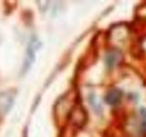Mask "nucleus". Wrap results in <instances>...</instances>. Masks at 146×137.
Returning a JSON list of instances; mask_svg holds the SVG:
<instances>
[{
    "label": "nucleus",
    "instance_id": "1",
    "mask_svg": "<svg viewBox=\"0 0 146 137\" xmlns=\"http://www.w3.org/2000/svg\"><path fill=\"white\" fill-rule=\"evenodd\" d=\"M14 100H15V93L10 90H5L0 92V113L5 115L11 110Z\"/></svg>",
    "mask_w": 146,
    "mask_h": 137
},
{
    "label": "nucleus",
    "instance_id": "2",
    "mask_svg": "<svg viewBox=\"0 0 146 137\" xmlns=\"http://www.w3.org/2000/svg\"><path fill=\"white\" fill-rule=\"evenodd\" d=\"M36 47V39H32L30 41V44L29 45V49H27V57H26L25 65H24L25 70H27V68L30 67L31 63L34 61Z\"/></svg>",
    "mask_w": 146,
    "mask_h": 137
},
{
    "label": "nucleus",
    "instance_id": "3",
    "mask_svg": "<svg viewBox=\"0 0 146 137\" xmlns=\"http://www.w3.org/2000/svg\"><path fill=\"white\" fill-rule=\"evenodd\" d=\"M121 95H122V92L121 90H113L110 91V92L106 95L105 100H106V102L110 105L117 104L119 102H120V100L121 98Z\"/></svg>",
    "mask_w": 146,
    "mask_h": 137
},
{
    "label": "nucleus",
    "instance_id": "4",
    "mask_svg": "<svg viewBox=\"0 0 146 137\" xmlns=\"http://www.w3.org/2000/svg\"><path fill=\"white\" fill-rule=\"evenodd\" d=\"M116 55L117 54H114L113 52L108 54V56L106 58V63H107V65H109L110 67H112L114 64L116 63V61H117Z\"/></svg>",
    "mask_w": 146,
    "mask_h": 137
}]
</instances>
